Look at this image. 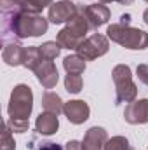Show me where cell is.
<instances>
[{
    "label": "cell",
    "mask_w": 148,
    "mask_h": 150,
    "mask_svg": "<svg viewBox=\"0 0 148 150\" xmlns=\"http://www.w3.org/2000/svg\"><path fill=\"white\" fill-rule=\"evenodd\" d=\"M87 30H91L89 23L85 19V14H84L82 7H78L77 16L68 23V26L65 30L59 32L58 44L61 47H66V49H78L82 45V42H84V35H85Z\"/></svg>",
    "instance_id": "obj_1"
},
{
    "label": "cell",
    "mask_w": 148,
    "mask_h": 150,
    "mask_svg": "<svg viewBox=\"0 0 148 150\" xmlns=\"http://www.w3.org/2000/svg\"><path fill=\"white\" fill-rule=\"evenodd\" d=\"M108 37L127 47V49H145L148 47V33L138 28H131V26H124V25H111L108 26Z\"/></svg>",
    "instance_id": "obj_2"
},
{
    "label": "cell",
    "mask_w": 148,
    "mask_h": 150,
    "mask_svg": "<svg viewBox=\"0 0 148 150\" xmlns=\"http://www.w3.org/2000/svg\"><path fill=\"white\" fill-rule=\"evenodd\" d=\"M32 101L33 94L32 89L25 84H19L14 87L11 94V103H9V120H28L32 113Z\"/></svg>",
    "instance_id": "obj_3"
},
{
    "label": "cell",
    "mask_w": 148,
    "mask_h": 150,
    "mask_svg": "<svg viewBox=\"0 0 148 150\" xmlns=\"http://www.w3.org/2000/svg\"><path fill=\"white\" fill-rule=\"evenodd\" d=\"M113 82H115V89H117V98H115V105L125 101H132L136 98V86L132 84V77H131V68L127 65H118L113 68Z\"/></svg>",
    "instance_id": "obj_4"
},
{
    "label": "cell",
    "mask_w": 148,
    "mask_h": 150,
    "mask_svg": "<svg viewBox=\"0 0 148 150\" xmlns=\"http://www.w3.org/2000/svg\"><path fill=\"white\" fill-rule=\"evenodd\" d=\"M77 51H78V56H82L84 59H94V58L103 56L108 51V40L103 35L94 33L92 37L85 38Z\"/></svg>",
    "instance_id": "obj_5"
},
{
    "label": "cell",
    "mask_w": 148,
    "mask_h": 150,
    "mask_svg": "<svg viewBox=\"0 0 148 150\" xmlns=\"http://www.w3.org/2000/svg\"><path fill=\"white\" fill-rule=\"evenodd\" d=\"M78 12V7L72 2H56L49 7V21L54 25L65 23V21H72Z\"/></svg>",
    "instance_id": "obj_6"
},
{
    "label": "cell",
    "mask_w": 148,
    "mask_h": 150,
    "mask_svg": "<svg viewBox=\"0 0 148 150\" xmlns=\"http://www.w3.org/2000/svg\"><path fill=\"white\" fill-rule=\"evenodd\" d=\"M82 11L85 14V19H87L91 30H96L98 26L105 25L108 21V18H110V11L103 4H92V5L82 7Z\"/></svg>",
    "instance_id": "obj_7"
},
{
    "label": "cell",
    "mask_w": 148,
    "mask_h": 150,
    "mask_svg": "<svg viewBox=\"0 0 148 150\" xmlns=\"http://www.w3.org/2000/svg\"><path fill=\"white\" fill-rule=\"evenodd\" d=\"M33 72L37 74V79L40 80V84L45 89H52L56 86V82H58V70H56V67H54L52 61L42 59V63L38 65Z\"/></svg>",
    "instance_id": "obj_8"
},
{
    "label": "cell",
    "mask_w": 148,
    "mask_h": 150,
    "mask_svg": "<svg viewBox=\"0 0 148 150\" xmlns=\"http://www.w3.org/2000/svg\"><path fill=\"white\" fill-rule=\"evenodd\" d=\"M124 119L129 124H145V122H148V100H140L136 103H131L124 112Z\"/></svg>",
    "instance_id": "obj_9"
},
{
    "label": "cell",
    "mask_w": 148,
    "mask_h": 150,
    "mask_svg": "<svg viewBox=\"0 0 148 150\" xmlns=\"http://www.w3.org/2000/svg\"><path fill=\"white\" fill-rule=\"evenodd\" d=\"M65 115L68 117L70 122L73 124H82L84 120H87L89 117V107L85 101H80V100H75V101H68L63 108Z\"/></svg>",
    "instance_id": "obj_10"
},
{
    "label": "cell",
    "mask_w": 148,
    "mask_h": 150,
    "mask_svg": "<svg viewBox=\"0 0 148 150\" xmlns=\"http://www.w3.org/2000/svg\"><path fill=\"white\" fill-rule=\"evenodd\" d=\"M108 142V136H106V131L103 127H91L84 138V143H82V149L84 150H101L105 149Z\"/></svg>",
    "instance_id": "obj_11"
},
{
    "label": "cell",
    "mask_w": 148,
    "mask_h": 150,
    "mask_svg": "<svg viewBox=\"0 0 148 150\" xmlns=\"http://www.w3.org/2000/svg\"><path fill=\"white\" fill-rule=\"evenodd\" d=\"M2 56H4V61L11 67H16V65H23V59H25V49L18 44V42H9L4 45V51H2Z\"/></svg>",
    "instance_id": "obj_12"
},
{
    "label": "cell",
    "mask_w": 148,
    "mask_h": 150,
    "mask_svg": "<svg viewBox=\"0 0 148 150\" xmlns=\"http://www.w3.org/2000/svg\"><path fill=\"white\" fill-rule=\"evenodd\" d=\"M35 127H37V131L40 134H45V136H49V134H54L56 131H58V127H59V122H58V115H54V113H40L37 117V122H35Z\"/></svg>",
    "instance_id": "obj_13"
},
{
    "label": "cell",
    "mask_w": 148,
    "mask_h": 150,
    "mask_svg": "<svg viewBox=\"0 0 148 150\" xmlns=\"http://www.w3.org/2000/svg\"><path fill=\"white\" fill-rule=\"evenodd\" d=\"M42 105H44V110L49 113H54V115H58V113L63 112V101H61V98L56 94V93H45L44 94V98H42Z\"/></svg>",
    "instance_id": "obj_14"
},
{
    "label": "cell",
    "mask_w": 148,
    "mask_h": 150,
    "mask_svg": "<svg viewBox=\"0 0 148 150\" xmlns=\"http://www.w3.org/2000/svg\"><path fill=\"white\" fill-rule=\"evenodd\" d=\"M63 67H65V70H66L68 74L80 75L84 70H85V59H84L82 56H78V54H75V56H68V58H65Z\"/></svg>",
    "instance_id": "obj_15"
},
{
    "label": "cell",
    "mask_w": 148,
    "mask_h": 150,
    "mask_svg": "<svg viewBox=\"0 0 148 150\" xmlns=\"http://www.w3.org/2000/svg\"><path fill=\"white\" fill-rule=\"evenodd\" d=\"M42 54H40V49L38 47H26L25 49V59H23V65L30 70H35L38 65L42 63Z\"/></svg>",
    "instance_id": "obj_16"
},
{
    "label": "cell",
    "mask_w": 148,
    "mask_h": 150,
    "mask_svg": "<svg viewBox=\"0 0 148 150\" xmlns=\"http://www.w3.org/2000/svg\"><path fill=\"white\" fill-rule=\"evenodd\" d=\"M38 49H40V54H42V58H44V59L52 61V59L59 54L61 45H59V44H56V42H45V44H44V45H40Z\"/></svg>",
    "instance_id": "obj_17"
},
{
    "label": "cell",
    "mask_w": 148,
    "mask_h": 150,
    "mask_svg": "<svg viewBox=\"0 0 148 150\" xmlns=\"http://www.w3.org/2000/svg\"><path fill=\"white\" fill-rule=\"evenodd\" d=\"M65 87H66V91L68 93H80V89H82V79H80V75H75V74H68L66 75V80H65Z\"/></svg>",
    "instance_id": "obj_18"
},
{
    "label": "cell",
    "mask_w": 148,
    "mask_h": 150,
    "mask_svg": "<svg viewBox=\"0 0 148 150\" xmlns=\"http://www.w3.org/2000/svg\"><path fill=\"white\" fill-rule=\"evenodd\" d=\"M52 0H23V11L28 12H40L44 7H47Z\"/></svg>",
    "instance_id": "obj_19"
},
{
    "label": "cell",
    "mask_w": 148,
    "mask_h": 150,
    "mask_svg": "<svg viewBox=\"0 0 148 150\" xmlns=\"http://www.w3.org/2000/svg\"><path fill=\"white\" fill-rule=\"evenodd\" d=\"M103 150H131V147H129V142L125 138L115 136V138H111V140L106 142V145H105Z\"/></svg>",
    "instance_id": "obj_20"
},
{
    "label": "cell",
    "mask_w": 148,
    "mask_h": 150,
    "mask_svg": "<svg viewBox=\"0 0 148 150\" xmlns=\"http://www.w3.org/2000/svg\"><path fill=\"white\" fill-rule=\"evenodd\" d=\"M4 150H14V140H11V129H9V124L4 126Z\"/></svg>",
    "instance_id": "obj_21"
},
{
    "label": "cell",
    "mask_w": 148,
    "mask_h": 150,
    "mask_svg": "<svg viewBox=\"0 0 148 150\" xmlns=\"http://www.w3.org/2000/svg\"><path fill=\"white\" fill-rule=\"evenodd\" d=\"M33 150H63V147L52 142H44V143H38V147H35Z\"/></svg>",
    "instance_id": "obj_22"
},
{
    "label": "cell",
    "mask_w": 148,
    "mask_h": 150,
    "mask_svg": "<svg viewBox=\"0 0 148 150\" xmlns=\"http://www.w3.org/2000/svg\"><path fill=\"white\" fill-rule=\"evenodd\" d=\"M138 77L143 84L148 86V65H140L138 67Z\"/></svg>",
    "instance_id": "obj_23"
},
{
    "label": "cell",
    "mask_w": 148,
    "mask_h": 150,
    "mask_svg": "<svg viewBox=\"0 0 148 150\" xmlns=\"http://www.w3.org/2000/svg\"><path fill=\"white\" fill-rule=\"evenodd\" d=\"M66 150H84V149H82V143H78V142L72 140V142L66 143Z\"/></svg>",
    "instance_id": "obj_24"
},
{
    "label": "cell",
    "mask_w": 148,
    "mask_h": 150,
    "mask_svg": "<svg viewBox=\"0 0 148 150\" xmlns=\"http://www.w3.org/2000/svg\"><path fill=\"white\" fill-rule=\"evenodd\" d=\"M129 19H131V16H129V14H124V16L120 18V25H124V26H129Z\"/></svg>",
    "instance_id": "obj_25"
},
{
    "label": "cell",
    "mask_w": 148,
    "mask_h": 150,
    "mask_svg": "<svg viewBox=\"0 0 148 150\" xmlns=\"http://www.w3.org/2000/svg\"><path fill=\"white\" fill-rule=\"evenodd\" d=\"M115 2H120V4H124V5H131L134 0H115Z\"/></svg>",
    "instance_id": "obj_26"
},
{
    "label": "cell",
    "mask_w": 148,
    "mask_h": 150,
    "mask_svg": "<svg viewBox=\"0 0 148 150\" xmlns=\"http://www.w3.org/2000/svg\"><path fill=\"white\" fill-rule=\"evenodd\" d=\"M143 19H145V23L148 25V9L145 11V14H143Z\"/></svg>",
    "instance_id": "obj_27"
},
{
    "label": "cell",
    "mask_w": 148,
    "mask_h": 150,
    "mask_svg": "<svg viewBox=\"0 0 148 150\" xmlns=\"http://www.w3.org/2000/svg\"><path fill=\"white\" fill-rule=\"evenodd\" d=\"M101 2H111V0H101Z\"/></svg>",
    "instance_id": "obj_28"
},
{
    "label": "cell",
    "mask_w": 148,
    "mask_h": 150,
    "mask_svg": "<svg viewBox=\"0 0 148 150\" xmlns=\"http://www.w3.org/2000/svg\"><path fill=\"white\" fill-rule=\"evenodd\" d=\"M145 2H148V0H145Z\"/></svg>",
    "instance_id": "obj_29"
}]
</instances>
